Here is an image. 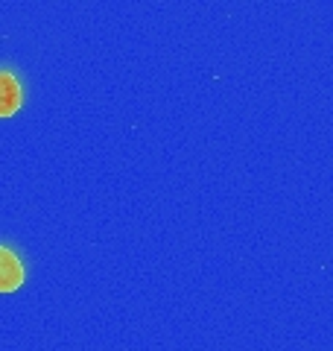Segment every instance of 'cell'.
<instances>
[{
	"label": "cell",
	"instance_id": "obj_1",
	"mask_svg": "<svg viewBox=\"0 0 333 351\" xmlns=\"http://www.w3.org/2000/svg\"><path fill=\"white\" fill-rule=\"evenodd\" d=\"M24 284V263L12 249L0 246V293H15Z\"/></svg>",
	"mask_w": 333,
	"mask_h": 351
},
{
	"label": "cell",
	"instance_id": "obj_2",
	"mask_svg": "<svg viewBox=\"0 0 333 351\" xmlns=\"http://www.w3.org/2000/svg\"><path fill=\"white\" fill-rule=\"evenodd\" d=\"M21 103H24V91H21L15 73L0 71V117H12L21 108Z\"/></svg>",
	"mask_w": 333,
	"mask_h": 351
}]
</instances>
